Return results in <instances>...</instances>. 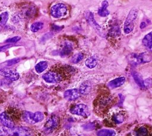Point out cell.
Wrapping results in <instances>:
<instances>
[{"label": "cell", "mask_w": 152, "mask_h": 136, "mask_svg": "<svg viewBox=\"0 0 152 136\" xmlns=\"http://www.w3.org/2000/svg\"><path fill=\"white\" fill-rule=\"evenodd\" d=\"M73 48L70 43L65 42L63 45L62 50L60 51V55L62 57H65L70 55L72 51Z\"/></svg>", "instance_id": "cell-15"}, {"label": "cell", "mask_w": 152, "mask_h": 136, "mask_svg": "<svg viewBox=\"0 0 152 136\" xmlns=\"http://www.w3.org/2000/svg\"><path fill=\"white\" fill-rule=\"evenodd\" d=\"M48 66V63L46 61H41L39 62L35 66V70L37 73L43 72Z\"/></svg>", "instance_id": "cell-21"}, {"label": "cell", "mask_w": 152, "mask_h": 136, "mask_svg": "<svg viewBox=\"0 0 152 136\" xmlns=\"http://www.w3.org/2000/svg\"><path fill=\"white\" fill-rule=\"evenodd\" d=\"M147 129L144 126H140L132 132L131 136H147Z\"/></svg>", "instance_id": "cell-19"}, {"label": "cell", "mask_w": 152, "mask_h": 136, "mask_svg": "<svg viewBox=\"0 0 152 136\" xmlns=\"http://www.w3.org/2000/svg\"><path fill=\"white\" fill-rule=\"evenodd\" d=\"M59 125V119L55 115H52L45 124V129L46 131H52Z\"/></svg>", "instance_id": "cell-9"}, {"label": "cell", "mask_w": 152, "mask_h": 136, "mask_svg": "<svg viewBox=\"0 0 152 136\" xmlns=\"http://www.w3.org/2000/svg\"><path fill=\"white\" fill-rule=\"evenodd\" d=\"M23 118L26 122L29 124H34L42 121L44 118V115L40 112H36L33 113L28 111H24L23 114Z\"/></svg>", "instance_id": "cell-2"}, {"label": "cell", "mask_w": 152, "mask_h": 136, "mask_svg": "<svg viewBox=\"0 0 152 136\" xmlns=\"http://www.w3.org/2000/svg\"><path fill=\"white\" fill-rule=\"evenodd\" d=\"M11 46H12V45H11V44H7V45H5L0 47V52L4 51L7 50L8 48H9L10 47H11Z\"/></svg>", "instance_id": "cell-30"}, {"label": "cell", "mask_w": 152, "mask_h": 136, "mask_svg": "<svg viewBox=\"0 0 152 136\" xmlns=\"http://www.w3.org/2000/svg\"><path fill=\"white\" fill-rule=\"evenodd\" d=\"M0 75L12 81H17L20 78V75L18 72L14 70L8 68L0 69Z\"/></svg>", "instance_id": "cell-8"}, {"label": "cell", "mask_w": 152, "mask_h": 136, "mask_svg": "<svg viewBox=\"0 0 152 136\" xmlns=\"http://www.w3.org/2000/svg\"><path fill=\"white\" fill-rule=\"evenodd\" d=\"M9 136H31V131L24 126L14 127L10 129Z\"/></svg>", "instance_id": "cell-6"}, {"label": "cell", "mask_w": 152, "mask_h": 136, "mask_svg": "<svg viewBox=\"0 0 152 136\" xmlns=\"http://www.w3.org/2000/svg\"><path fill=\"white\" fill-rule=\"evenodd\" d=\"M142 42L146 48L151 50L152 47V32H150L146 35L142 39Z\"/></svg>", "instance_id": "cell-18"}, {"label": "cell", "mask_w": 152, "mask_h": 136, "mask_svg": "<svg viewBox=\"0 0 152 136\" xmlns=\"http://www.w3.org/2000/svg\"><path fill=\"white\" fill-rule=\"evenodd\" d=\"M91 89V84L90 82L88 81H86L81 84L78 90L80 94L86 95L90 92Z\"/></svg>", "instance_id": "cell-13"}, {"label": "cell", "mask_w": 152, "mask_h": 136, "mask_svg": "<svg viewBox=\"0 0 152 136\" xmlns=\"http://www.w3.org/2000/svg\"><path fill=\"white\" fill-rule=\"evenodd\" d=\"M68 7L62 3H58L53 5L50 9V15L56 18L65 16L67 14Z\"/></svg>", "instance_id": "cell-3"}, {"label": "cell", "mask_w": 152, "mask_h": 136, "mask_svg": "<svg viewBox=\"0 0 152 136\" xmlns=\"http://www.w3.org/2000/svg\"><path fill=\"white\" fill-rule=\"evenodd\" d=\"M145 26H146V23H145V22H141V24H140V27L141 29H143V28H144Z\"/></svg>", "instance_id": "cell-31"}, {"label": "cell", "mask_w": 152, "mask_h": 136, "mask_svg": "<svg viewBox=\"0 0 152 136\" xmlns=\"http://www.w3.org/2000/svg\"><path fill=\"white\" fill-rule=\"evenodd\" d=\"M78 136H87V135H78Z\"/></svg>", "instance_id": "cell-33"}, {"label": "cell", "mask_w": 152, "mask_h": 136, "mask_svg": "<svg viewBox=\"0 0 152 136\" xmlns=\"http://www.w3.org/2000/svg\"><path fill=\"white\" fill-rule=\"evenodd\" d=\"M97 59L92 56V57H88L85 61V64L86 66L90 68V69H92V68H94L96 65H97Z\"/></svg>", "instance_id": "cell-22"}, {"label": "cell", "mask_w": 152, "mask_h": 136, "mask_svg": "<svg viewBox=\"0 0 152 136\" xmlns=\"http://www.w3.org/2000/svg\"><path fill=\"white\" fill-rule=\"evenodd\" d=\"M132 75L134 78V81H135V82L137 84V85H138L141 88H145V85L144 84V80L142 79V78L141 76V75L137 72L136 71H134L132 73Z\"/></svg>", "instance_id": "cell-17"}, {"label": "cell", "mask_w": 152, "mask_h": 136, "mask_svg": "<svg viewBox=\"0 0 152 136\" xmlns=\"http://www.w3.org/2000/svg\"><path fill=\"white\" fill-rule=\"evenodd\" d=\"M80 96V93L78 89H71L65 91L64 93V98L69 101H73L77 99Z\"/></svg>", "instance_id": "cell-11"}, {"label": "cell", "mask_w": 152, "mask_h": 136, "mask_svg": "<svg viewBox=\"0 0 152 136\" xmlns=\"http://www.w3.org/2000/svg\"><path fill=\"white\" fill-rule=\"evenodd\" d=\"M8 18V14L7 12H4L0 14V29H1L6 23Z\"/></svg>", "instance_id": "cell-24"}, {"label": "cell", "mask_w": 152, "mask_h": 136, "mask_svg": "<svg viewBox=\"0 0 152 136\" xmlns=\"http://www.w3.org/2000/svg\"><path fill=\"white\" fill-rule=\"evenodd\" d=\"M116 132L113 129H102L97 131V136H115Z\"/></svg>", "instance_id": "cell-20"}, {"label": "cell", "mask_w": 152, "mask_h": 136, "mask_svg": "<svg viewBox=\"0 0 152 136\" xmlns=\"http://www.w3.org/2000/svg\"><path fill=\"white\" fill-rule=\"evenodd\" d=\"M84 58V55L80 52V53H77L76 54H75L71 59V61L73 63H77L78 62H80V61H81Z\"/></svg>", "instance_id": "cell-26"}, {"label": "cell", "mask_w": 152, "mask_h": 136, "mask_svg": "<svg viewBox=\"0 0 152 136\" xmlns=\"http://www.w3.org/2000/svg\"><path fill=\"white\" fill-rule=\"evenodd\" d=\"M85 16H86V18L87 21L91 26H93L97 30H100L101 29V27L95 21V20L94 18V16L91 12L87 11L85 13Z\"/></svg>", "instance_id": "cell-12"}, {"label": "cell", "mask_w": 152, "mask_h": 136, "mask_svg": "<svg viewBox=\"0 0 152 136\" xmlns=\"http://www.w3.org/2000/svg\"><path fill=\"white\" fill-rule=\"evenodd\" d=\"M19 61H20V58H14V59L9 60V61L7 62V65H8V66H11V65H12V64H14L18 63Z\"/></svg>", "instance_id": "cell-29"}, {"label": "cell", "mask_w": 152, "mask_h": 136, "mask_svg": "<svg viewBox=\"0 0 152 136\" xmlns=\"http://www.w3.org/2000/svg\"><path fill=\"white\" fill-rule=\"evenodd\" d=\"M10 128L0 126V136H9Z\"/></svg>", "instance_id": "cell-27"}, {"label": "cell", "mask_w": 152, "mask_h": 136, "mask_svg": "<svg viewBox=\"0 0 152 136\" xmlns=\"http://www.w3.org/2000/svg\"><path fill=\"white\" fill-rule=\"evenodd\" d=\"M0 122L6 128L11 129L14 127V122L5 112H2L0 114Z\"/></svg>", "instance_id": "cell-10"}, {"label": "cell", "mask_w": 152, "mask_h": 136, "mask_svg": "<svg viewBox=\"0 0 152 136\" xmlns=\"http://www.w3.org/2000/svg\"><path fill=\"white\" fill-rule=\"evenodd\" d=\"M69 111L73 115L81 116L83 118H87L90 115L88 106L84 104H77L71 107Z\"/></svg>", "instance_id": "cell-5"}, {"label": "cell", "mask_w": 152, "mask_h": 136, "mask_svg": "<svg viewBox=\"0 0 152 136\" xmlns=\"http://www.w3.org/2000/svg\"><path fill=\"white\" fill-rule=\"evenodd\" d=\"M112 120L116 123H121L124 120V115L121 113H118L113 115Z\"/></svg>", "instance_id": "cell-25"}, {"label": "cell", "mask_w": 152, "mask_h": 136, "mask_svg": "<svg viewBox=\"0 0 152 136\" xmlns=\"http://www.w3.org/2000/svg\"><path fill=\"white\" fill-rule=\"evenodd\" d=\"M138 11L136 8H132L129 12L124 26V30L126 34H128L133 30L138 16Z\"/></svg>", "instance_id": "cell-1"}, {"label": "cell", "mask_w": 152, "mask_h": 136, "mask_svg": "<svg viewBox=\"0 0 152 136\" xmlns=\"http://www.w3.org/2000/svg\"><path fill=\"white\" fill-rule=\"evenodd\" d=\"M125 82V77L121 76L117 78H115L111 81H110L108 84V86L110 88H115L121 86Z\"/></svg>", "instance_id": "cell-14"}, {"label": "cell", "mask_w": 152, "mask_h": 136, "mask_svg": "<svg viewBox=\"0 0 152 136\" xmlns=\"http://www.w3.org/2000/svg\"><path fill=\"white\" fill-rule=\"evenodd\" d=\"M1 85H2V82H1V81L0 80V86H1Z\"/></svg>", "instance_id": "cell-32"}, {"label": "cell", "mask_w": 152, "mask_h": 136, "mask_svg": "<svg viewBox=\"0 0 152 136\" xmlns=\"http://www.w3.org/2000/svg\"><path fill=\"white\" fill-rule=\"evenodd\" d=\"M109 5L107 1H103L102 3V7L98 10V14L101 17H106L109 14V11L107 8Z\"/></svg>", "instance_id": "cell-16"}, {"label": "cell", "mask_w": 152, "mask_h": 136, "mask_svg": "<svg viewBox=\"0 0 152 136\" xmlns=\"http://www.w3.org/2000/svg\"><path fill=\"white\" fill-rule=\"evenodd\" d=\"M133 63L136 64L145 63L150 62L151 60V54L148 52H144L139 54H133Z\"/></svg>", "instance_id": "cell-7"}, {"label": "cell", "mask_w": 152, "mask_h": 136, "mask_svg": "<svg viewBox=\"0 0 152 136\" xmlns=\"http://www.w3.org/2000/svg\"><path fill=\"white\" fill-rule=\"evenodd\" d=\"M43 23L42 22H35L33 23L30 26V30L32 32H36L41 30L43 27Z\"/></svg>", "instance_id": "cell-23"}, {"label": "cell", "mask_w": 152, "mask_h": 136, "mask_svg": "<svg viewBox=\"0 0 152 136\" xmlns=\"http://www.w3.org/2000/svg\"><path fill=\"white\" fill-rule=\"evenodd\" d=\"M42 78L48 83H57L62 80L63 75L56 70H49L43 75Z\"/></svg>", "instance_id": "cell-4"}, {"label": "cell", "mask_w": 152, "mask_h": 136, "mask_svg": "<svg viewBox=\"0 0 152 136\" xmlns=\"http://www.w3.org/2000/svg\"><path fill=\"white\" fill-rule=\"evenodd\" d=\"M21 38L20 36H14L11 38H9L5 41V42L8 43H15L18 42L19 40H20Z\"/></svg>", "instance_id": "cell-28"}]
</instances>
